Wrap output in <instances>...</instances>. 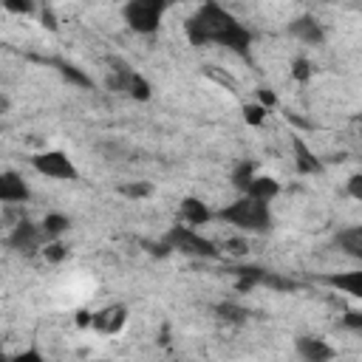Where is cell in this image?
<instances>
[{
  "label": "cell",
  "instance_id": "6da1fadb",
  "mask_svg": "<svg viewBox=\"0 0 362 362\" xmlns=\"http://www.w3.org/2000/svg\"><path fill=\"white\" fill-rule=\"evenodd\" d=\"M184 31H187V40L198 48L215 42V45H223V48L240 54V57H249V42H252L249 28H243L238 23V17L215 0H206L204 6H198L187 17Z\"/></svg>",
  "mask_w": 362,
  "mask_h": 362
},
{
  "label": "cell",
  "instance_id": "7a4b0ae2",
  "mask_svg": "<svg viewBox=\"0 0 362 362\" xmlns=\"http://www.w3.org/2000/svg\"><path fill=\"white\" fill-rule=\"evenodd\" d=\"M221 221H226L229 226H238L243 232H252V235H263L272 229V209H269V201L263 198H255L249 192H243L240 198H235L232 204H226L221 212H218Z\"/></svg>",
  "mask_w": 362,
  "mask_h": 362
},
{
  "label": "cell",
  "instance_id": "3957f363",
  "mask_svg": "<svg viewBox=\"0 0 362 362\" xmlns=\"http://www.w3.org/2000/svg\"><path fill=\"white\" fill-rule=\"evenodd\" d=\"M175 0H127L124 8H122V17L127 23L130 31L136 34H156L161 20H164V11L173 6Z\"/></svg>",
  "mask_w": 362,
  "mask_h": 362
},
{
  "label": "cell",
  "instance_id": "277c9868",
  "mask_svg": "<svg viewBox=\"0 0 362 362\" xmlns=\"http://www.w3.org/2000/svg\"><path fill=\"white\" fill-rule=\"evenodd\" d=\"M164 243H167L170 249L181 252V255H189V257H218V255H221V249H218L209 238L198 235V232H195L192 226H187V223H184V226H181V223L170 226Z\"/></svg>",
  "mask_w": 362,
  "mask_h": 362
},
{
  "label": "cell",
  "instance_id": "5b68a950",
  "mask_svg": "<svg viewBox=\"0 0 362 362\" xmlns=\"http://www.w3.org/2000/svg\"><path fill=\"white\" fill-rule=\"evenodd\" d=\"M34 170L48 175V178H57V181H76L79 178V170L74 167V161L68 158V153L62 150H45V153H37L31 158Z\"/></svg>",
  "mask_w": 362,
  "mask_h": 362
},
{
  "label": "cell",
  "instance_id": "8992f818",
  "mask_svg": "<svg viewBox=\"0 0 362 362\" xmlns=\"http://www.w3.org/2000/svg\"><path fill=\"white\" fill-rule=\"evenodd\" d=\"M42 240H48L42 223L34 226V223H28V221H20V223L14 226V232H11V238H8V243H11L14 249H20V252H34V249L42 246Z\"/></svg>",
  "mask_w": 362,
  "mask_h": 362
},
{
  "label": "cell",
  "instance_id": "52a82bcc",
  "mask_svg": "<svg viewBox=\"0 0 362 362\" xmlns=\"http://www.w3.org/2000/svg\"><path fill=\"white\" fill-rule=\"evenodd\" d=\"M28 187L23 181V175H17L14 170H6L0 173V201L3 204H23L28 201Z\"/></svg>",
  "mask_w": 362,
  "mask_h": 362
},
{
  "label": "cell",
  "instance_id": "ba28073f",
  "mask_svg": "<svg viewBox=\"0 0 362 362\" xmlns=\"http://www.w3.org/2000/svg\"><path fill=\"white\" fill-rule=\"evenodd\" d=\"M127 322V308L124 305H107L96 314H90V325L102 334H116Z\"/></svg>",
  "mask_w": 362,
  "mask_h": 362
},
{
  "label": "cell",
  "instance_id": "9c48e42d",
  "mask_svg": "<svg viewBox=\"0 0 362 362\" xmlns=\"http://www.w3.org/2000/svg\"><path fill=\"white\" fill-rule=\"evenodd\" d=\"M178 218H181V223H187V226H201V223H206V221L212 218V212H209V206H206L201 198L187 195V198H181V204H178Z\"/></svg>",
  "mask_w": 362,
  "mask_h": 362
},
{
  "label": "cell",
  "instance_id": "30bf717a",
  "mask_svg": "<svg viewBox=\"0 0 362 362\" xmlns=\"http://www.w3.org/2000/svg\"><path fill=\"white\" fill-rule=\"evenodd\" d=\"M288 31H291L297 40H303V42H314V45H320V42L325 40V31H322L320 20H317V17H311V14H303V17L291 20Z\"/></svg>",
  "mask_w": 362,
  "mask_h": 362
},
{
  "label": "cell",
  "instance_id": "8fae6325",
  "mask_svg": "<svg viewBox=\"0 0 362 362\" xmlns=\"http://www.w3.org/2000/svg\"><path fill=\"white\" fill-rule=\"evenodd\" d=\"M297 354L303 359H308V362H322V359L334 356V348L320 337H300L297 339Z\"/></svg>",
  "mask_w": 362,
  "mask_h": 362
},
{
  "label": "cell",
  "instance_id": "7c38bea8",
  "mask_svg": "<svg viewBox=\"0 0 362 362\" xmlns=\"http://www.w3.org/2000/svg\"><path fill=\"white\" fill-rule=\"evenodd\" d=\"M110 88L116 90H127L133 99H150V85L144 76L133 74V71H122L119 79H110Z\"/></svg>",
  "mask_w": 362,
  "mask_h": 362
},
{
  "label": "cell",
  "instance_id": "4fadbf2b",
  "mask_svg": "<svg viewBox=\"0 0 362 362\" xmlns=\"http://www.w3.org/2000/svg\"><path fill=\"white\" fill-rule=\"evenodd\" d=\"M334 243H337L348 257L362 260V223L339 229V232H337V238H334Z\"/></svg>",
  "mask_w": 362,
  "mask_h": 362
},
{
  "label": "cell",
  "instance_id": "5bb4252c",
  "mask_svg": "<svg viewBox=\"0 0 362 362\" xmlns=\"http://www.w3.org/2000/svg\"><path fill=\"white\" fill-rule=\"evenodd\" d=\"M325 283L331 288H339L356 300H362V272H339V274H328Z\"/></svg>",
  "mask_w": 362,
  "mask_h": 362
},
{
  "label": "cell",
  "instance_id": "9a60e30c",
  "mask_svg": "<svg viewBox=\"0 0 362 362\" xmlns=\"http://www.w3.org/2000/svg\"><path fill=\"white\" fill-rule=\"evenodd\" d=\"M246 192H249V195H255V198L272 201V198L280 192V184H277V178H272V175H255Z\"/></svg>",
  "mask_w": 362,
  "mask_h": 362
},
{
  "label": "cell",
  "instance_id": "2e32d148",
  "mask_svg": "<svg viewBox=\"0 0 362 362\" xmlns=\"http://www.w3.org/2000/svg\"><path fill=\"white\" fill-rule=\"evenodd\" d=\"M291 147L297 153V170L300 173H320V161L314 158V153L303 144V139H291Z\"/></svg>",
  "mask_w": 362,
  "mask_h": 362
},
{
  "label": "cell",
  "instance_id": "e0dca14e",
  "mask_svg": "<svg viewBox=\"0 0 362 362\" xmlns=\"http://www.w3.org/2000/svg\"><path fill=\"white\" fill-rule=\"evenodd\" d=\"M252 178H255V164H252V161H240V164H235V170H232V187H235V189L246 192L249 184H252Z\"/></svg>",
  "mask_w": 362,
  "mask_h": 362
},
{
  "label": "cell",
  "instance_id": "ac0fdd59",
  "mask_svg": "<svg viewBox=\"0 0 362 362\" xmlns=\"http://www.w3.org/2000/svg\"><path fill=\"white\" fill-rule=\"evenodd\" d=\"M68 226H71V218H68V215H59V212H51V215H45V221H42L45 238H59Z\"/></svg>",
  "mask_w": 362,
  "mask_h": 362
},
{
  "label": "cell",
  "instance_id": "d6986e66",
  "mask_svg": "<svg viewBox=\"0 0 362 362\" xmlns=\"http://www.w3.org/2000/svg\"><path fill=\"white\" fill-rule=\"evenodd\" d=\"M54 65H57V68H59V74H62V76H68L71 82H76V85H82V88H88V85H90V79H88L85 74H79V71H76L71 62H62V59H57Z\"/></svg>",
  "mask_w": 362,
  "mask_h": 362
},
{
  "label": "cell",
  "instance_id": "ffe728a7",
  "mask_svg": "<svg viewBox=\"0 0 362 362\" xmlns=\"http://www.w3.org/2000/svg\"><path fill=\"white\" fill-rule=\"evenodd\" d=\"M218 314H221L223 320H229V322H243V320L249 317V311H246V308H238V305H232V303L218 305Z\"/></svg>",
  "mask_w": 362,
  "mask_h": 362
},
{
  "label": "cell",
  "instance_id": "44dd1931",
  "mask_svg": "<svg viewBox=\"0 0 362 362\" xmlns=\"http://www.w3.org/2000/svg\"><path fill=\"white\" fill-rule=\"evenodd\" d=\"M3 8L11 11V14H31L34 0H3Z\"/></svg>",
  "mask_w": 362,
  "mask_h": 362
},
{
  "label": "cell",
  "instance_id": "7402d4cb",
  "mask_svg": "<svg viewBox=\"0 0 362 362\" xmlns=\"http://www.w3.org/2000/svg\"><path fill=\"white\" fill-rule=\"evenodd\" d=\"M42 255H45V260H62L65 255H68V249L59 243V240H51V243H45V249H42Z\"/></svg>",
  "mask_w": 362,
  "mask_h": 362
},
{
  "label": "cell",
  "instance_id": "603a6c76",
  "mask_svg": "<svg viewBox=\"0 0 362 362\" xmlns=\"http://www.w3.org/2000/svg\"><path fill=\"white\" fill-rule=\"evenodd\" d=\"M345 189H348V195H351V198L362 201V173L351 175V178H348V184H345Z\"/></svg>",
  "mask_w": 362,
  "mask_h": 362
},
{
  "label": "cell",
  "instance_id": "cb8c5ba5",
  "mask_svg": "<svg viewBox=\"0 0 362 362\" xmlns=\"http://www.w3.org/2000/svg\"><path fill=\"white\" fill-rule=\"evenodd\" d=\"M342 325L351 328V331H359V334H362V311H348V314L342 317Z\"/></svg>",
  "mask_w": 362,
  "mask_h": 362
},
{
  "label": "cell",
  "instance_id": "d4e9b609",
  "mask_svg": "<svg viewBox=\"0 0 362 362\" xmlns=\"http://www.w3.org/2000/svg\"><path fill=\"white\" fill-rule=\"evenodd\" d=\"M122 192L130 198H141V195H150V184H130V187H122Z\"/></svg>",
  "mask_w": 362,
  "mask_h": 362
},
{
  "label": "cell",
  "instance_id": "484cf974",
  "mask_svg": "<svg viewBox=\"0 0 362 362\" xmlns=\"http://www.w3.org/2000/svg\"><path fill=\"white\" fill-rule=\"evenodd\" d=\"M246 122L260 124V122H263V107H260V105H249V107H246Z\"/></svg>",
  "mask_w": 362,
  "mask_h": 362
},
{
  "label": "cell",
  "instance_id": "4316f807",
  "mask_svg": "<svg viewBox=\"0 0 362 362\" xmlns=\"http://www.w3.org/2000/svg\"><path fill=\"white\" fill-rule=\"evenodd\" d=\"M291 68H294L291 74H294L297 79H308V62H305V59H297V62H294Z\"/></svg>",
  "mask_w": 362,
  "mask_h": 362
},
{
  "label": "cell",
  "instance_id": "83f0119b",
  "mask_svg": "<svg viewBox=\"0 0 362 362\" xmlns=\"http://www.w3.org/2000/svg\"><path fill=\"white\" fill-rule=\"evenodd\" d=\"M23 359H34V362H40L42 356H40L37 351H23V354H17V356H14V362H23Z\"/></svg>",
  "mask_w": 362,
  "mask_h": 362
}]
</instances>
